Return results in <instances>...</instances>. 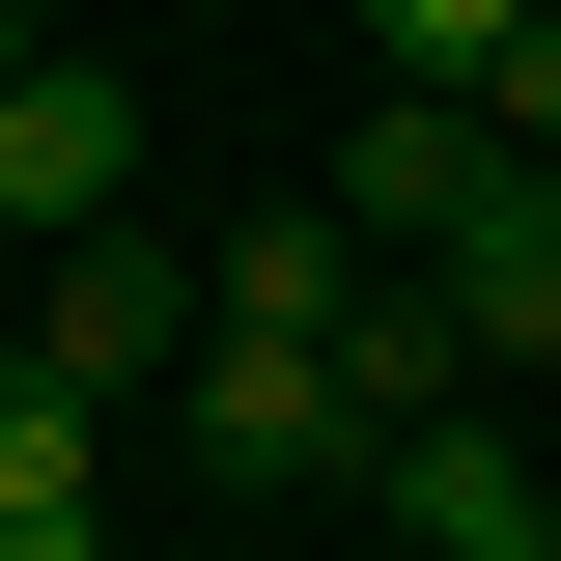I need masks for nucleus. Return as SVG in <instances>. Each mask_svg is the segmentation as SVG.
Returning <instances> with one entry per match:
<instances>
[{"mask_svg": "<svg viewBox=\"0 0 561 561\" xmlns=\"http://www.w3.org/2000/svg\"><path fill=\"white\" fill-rule=\"evenodd\" d=\"M0 337L57 365L84 421H140V393H197V253H169V225H84V253H28V309H0Z\"/></svg>", "mask_w": 561, "mask_h": 561, "instance_id": "nucleus-1", "label": "nucleus"}, {"mask_svg": "<svg viewBox=\"0 0 561 561\" xmlns=\"http://www.w3.org/2000/svg\"><path fill=\"white\" fill-rule=\"evenodd\" d=\"M505 169H534V140H505V113H449V84H365V140H337V169H309V197H337L365 253L421 280V253H449V225L505 197Z\"/></svg>", "mask_w": 561, "mask_h": 561, "instance_id": "nucleus-2", "label": "nucleus"}, {"mask_svg": "<svg viewBox=\"0 0 561 561\" xmlns=\"http://www.w3.org/2000/svg\"><path fill=\"white\" fill-rule=\"evenodd\" d=\"M169 449H197V478H365V421H337V337H197Z\"/></svg>", "mask_w": 561, "mask_h": 561, "instance_id": "nucleus-3", "label": "nucleus"}, {"mask_svg": "<svg viewBox=\"0 0 561 561\" xmlns=\"http://www.w3.org/2000/svg\"><path fill=\"white\" fill-rule=\"evenodd\" d=\"M113 169H140V84L113 57H0V225H28V253H84Z\"/></svg>", "mask_w": 561, "mask_h": 561, "instance_id": "nucleus-4", "label": "nucleus"}, {"mask_svg": "<svg viewBox=\"0 0 561 561\" xmlns=\"http://www.w3.org/2000/svg\"><path fill=\"white\" fill-rule=\"evenodd\" d=\"M365 505H393V534H421V561H561V478H534V449H505V421H478V393L421 421V449H393V478H365Z\"/></svg>", "mask_w": 561, "mask_h": 561, "instance_id": "nucleus-5", "label": "nucleus"}, {"mask_svg": "<svg viewBox=\"0 0 561 561\" xmlns=\"http://www.w3.org/2000/svg\"><path fill=\"white\" fill-rule=\"evenodd\" d=\"M0 561H113V421L0 337Z\"/></svg>", "mask_w": 561, "mask_h": 561, "instance_id": "nucleus-6", "label": "nucleus"}, {"mask_svg": "<svg viewBox=\"0 0 561 561\" xmlns=\"http://www.w3.org/2000/svg\"><path fill=\"white\" fill-rule=\"evenodd\" d=\"M365 280H393V253H365L337 197H280V225H225V253H197V337H337Z\"/></svg>", "mask_w": 561, "mask_h": 561, "instance_id": "nucleus-7", "label": "nucleus"}, {"mask_svg": "<svg viewBox=\"0 0 561 561\" xmlns=\"http://www.w3.org/2000/svg\"><path fill=\"white\" fill-rule=\"evenodd\" d=\"M421 280H449V337H478V365H561V169H505Z\"/></svg>", "mask_w": 561, "mask_h": 561, "instance_id": "nucleus-8", "label": "nucleus"}, {"mask_svg": "<svg viewBox=\"0 0 561 561\" xmlns=\"http://www.w3.org/2000/svg\"><path fill=\"white\" fill-rule=\"evenodd\" d=\"M449 393H478V337H449V280H365V309H337V421H365V478H393V449H421Z\"/></svg>", "mask_w": 561, "mask_h": 561, "instance_id": "nucleus-9", "label": "nucleus"}, {"mask_svg": "<svg viewBox=\"0 0 561 561\" xmlns=\"http://www.w3.org/2000/svg\"><path fill=\"white\" fill-rule=\"evenodd\" d=\"M534 28H561V0H365V57H393V84H449V113H478Z\"/></svg>", "mask_w": 561, "mask_h": 561, "instance_id": "nucleus-10", "label": "nucleus"}, {"mask_svg": "<svg viewBox=\"0 0 561 561\" xmlns=\"http://www.w3.org/2000/svg\"><path fill=\"white\" fill-rule=\"evenodd\" d=\"M478 113H505V140H534V169H561V28H534V57H505V84H478Z\"/></svg>", "mask_w": 561, "mask_h": 561, "instance_id": "nucleus-11", "label": "nucleus"}, {"mask_svg": "<svg viewBox=\"0 0 561 561\" xmlns=\"http://www.w3.org/2000/svg\"><path fill=\"white\" fill-rule=\"evenodd\" d=\"M365 561H421V534H365Z\"/></svg>", "mask_w": 561, "mask_h": 561, "instance_id": "nucleus-12", "label": "nucleus"}, {"mask_svg": "<svg viewBox=\"0 0 561 561\" xmlns=\"http://www.w3.org/2000/svg\"><path fill=\"white\" fill-rule=\"evenodd\" d=\"M0 57H28V28H0Z\"/></svg>", "mask_w": 561, "mask_h": 561, "instance_id": "nucleus-13", "label": "nucleus"}]
</instances>
